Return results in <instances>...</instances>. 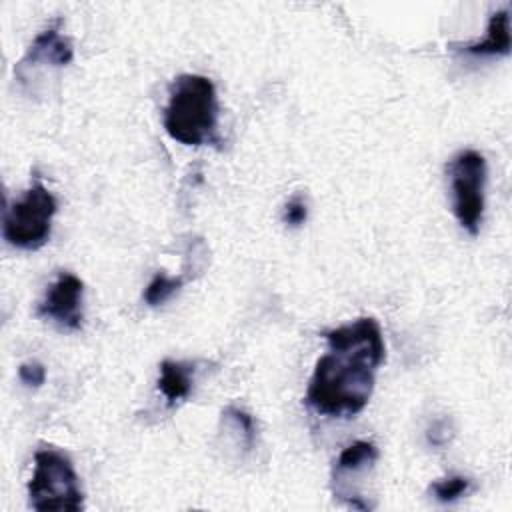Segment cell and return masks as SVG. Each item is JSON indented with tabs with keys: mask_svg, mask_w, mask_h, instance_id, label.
I'll use <instances>...</instances> for the list:
<instances>
[{
	"mask_svg": "<svg viewBox=\"0 0 512 512\" xmlns=\"http://www.w3.org/2000/svg\"><path fill=\"white\" fill-rule=\"evenodd\" d=\"M306 218H308V204H306L304 196H300V194L292 196V198L284 204V210H282V222H284L286 226L296 228V226L304 224V222H306Z\"/></svg>",
	"mask_w": 512,
	"mask_h": 512,
	"instance_id": "5bb4252c",
	"label": "cell"
},
{
	"mask_svg": "<svg viewBox=\"0 0 512 512\" xmlns=\"http://www.w3.org/2000/svg\"><path fill=\"white\" fill-rule=\"evenodd\" d=\"M82 296V280L72 272H60L48 288L44 300L38 304V316L54 322L62 330H80L84 320Z\"/></svg>",
	"mask_w": 512,
	"mask_h": 512,
	"instance_id": "8992f818",
	"label": "cell"
},
{
	"mask_svg": "<svg viewBox=\"0 0 512 512\" xmlns=\"http://www.w3.org/2000/svg\"><path fill=\"white\" fill-rule=\"evenodd\" d=\"M454 436V428L450 424L448 418H438L430 424V428L426 430V438H428V444L432 446H444L452 440Z\"/></svg>",
	"mask_w": 512,
	"mask_h": 512,
	"instance_id": "2e32d148",
	"label": "cell"
},
{
	"mask_svg": "<svg viewBox=\"0 0 512 512\" xmlns=\"http://www.w3.org/2000/svg\"><path fill=\"white\" fill-rule=\"evenodd\" d=\"M194 372L196 364L192 362H180V360H164L160 364V374H158V390L166 398V404L178 406L184 402L194 384Z\"/></svg>",
	"mask_w": 512,
	"mask_h": 512,
	"instance_id": "ba28073f",
	"label": "cell"
},
{
	"mask_svg": "<svg viewBox=\"0 0 512 512\" xmlns=\"http://www.w3.org/2000/svg\"><path fill=\"white\" fill-rule=\"evenodd\" d=\"M324 338L328 352L316 360L306 406L320 416L352 418L366 408L376 370L386 358L380 324L374 318H358L328 330Z\"/></svg>",
	"mask_w": 512,
	"mask_h": 512,
	"instance_id": "6da1fadb",
	"label": "cell"
},
{
	"mask_svg": "<svg viewBox=\"0 0 512 512\" xmlns=\"http://www.w3.org/2000/svg\"><path fill=\"white\" fill-rule=\"evenodd\" d=\"M378 460V448L368 442V440H358L348 444L338 460L334 462V482H340L344 478H352V476H362L368 470H372V466Z\"/></svg>",
	"mask_w": 512,
	"mask_h": 512,
	"instance_id": "30bf717a",
	"label": "cell"
},
{
	"mask_svg": "<svg viewBox=\"0 0 512 512\" xmlns=\"http://www.w3.org/2000/svg\"><path fill=\"white\" fill-rule=\"evenodd\" d=\"M58 26H60V20H56L52 26H48L34 38V42L28 46L22 60L16 64L14 74H22L28 68L34 70L40 64L60 68V66H66L72 62V58H74L72 42L68 36H64L60 32Z\"/></svg>",
	"mask_w": 512,
	"mask_h": 512,
	"instance_id": "52a82bcc",
	"label": "cell"
},
{
	"mask_svg": "<svg viewBox=\"0 0 512 512\" xmlns=\"http://www.w3.org/2000/svg\"><path fill=\"white\" fill-rule=\"evenodd\" d=\"M222 416H224V422H228L240 434L244 448L252 450L254 440H256V422H254V418L238 406H226Z\"/></svg>",
	"mask_w": 512,
	"mask_h": 512,
	"instance_id": "4fadbf2b",
	"label": "cell"
},
{
	"mask_svg": "<svg viewBox=\"0 0 512 512\" xmlns=\"http://www.w3.org/2000/svg\"><path fill=\"white\" fill-rule=\"evenodd\" d=\"M28 500L38 512H78L84 508V492L78 474L64 452L44 448L34 454Z\"/></svg>",
	"mask_w": 512,
	"mask_h": 512,
	"instance_id": "3957f363",
	"label": "cell"
},
{
	"mask_svg": "<svg viewBox=\"0 0 512 512\" xmlns=\"http://www.w3.org/2000/svg\"><path fill=\"white\" fill-rule=\"evenodd\" d=\"M182 286V278L180 276H168L158 272L146 286L142 298L148 306H160L164 304L172 294H176Z\"/></svg>",
	"mask_w": 512,
	"mask_h": 512,
	"instance_id": "7c38bea8",
	"label": "cell"
},
{
	"mask_svg": "<svg viewBox=\"0 0 512 512\" xmlns=\"http://www.w3.org/2000/svg\"><path fill=\"white\" fill-rule=\"evenodd\" d=\"M446 170L452 192V212L458 224L468 234L476 236L484 216L486 160L478 150L466 148L452 156Z\"/></svg>",
	"mask_w": 512,
	"mask_h": 512,
	"instance_id": "5b68a950",
	"label": "cell"
},
{
	"mask_svg": "<svg viewBox=\"0 0 512 512\" xmlns=\"http://www.w3.org/2000/svg\"><path fill=\"white\" fill-rule=\"evenodd\" d=\"M58 210L54 194L36 178L34 184L14 200L2 222L4 240L20 250H38L50 240L52 218Z\"/></svg>",
	"mask_w": 512,
	"mask_h": 512,
	"instance_id": "277c9868",
	"label": "cell"
},
{
	"mask_svg": "<svg viewBox=\"0 0 512 512\" xmlns=\"http://www.w3.org/2000/svg\"><path fill=\"white\" fill-rule=\"evenodd\" d=\"M18 378L22 380V384H26L30 388H40L46 380V368L36 360L22 362L18 368Z\"/></svg>",
	"mask_w": 512,
	"mask_h": 512,
	"instance_id": "9a60e30c",
	"label": "cell"
},
{
	"mask_svg": "<svg viewBox=\"0 0 512 512\" xmlns=\"http://www.w3.org/2000/svg\"><path fill=\"white\" fill-rule=\"evenodd\" d=\"M164 128L172 140L184 146L220 144L218 96L210 78L182 74L170 84Z\"/></svg>",
	"mask_w": 512,
	"mask_h": 512,
	"instance_id": "7a4b0ae2",
	"label": "cell"
},
{
	"mask_svg": "<svg viewBox=\"0 0 512 512\" xmlns=\"http://www.w3.org/2000/svg\"><path fill=\"white\" fill-rule=\"evenodd\" d=\"M470 56H506L510 52V10L502 8L490 16L486 36L476 42L460 44Z\"/></svg>",
	"mask_w": 512,
	"mask_h": 512,
	"instance_id": "9c48e42d",
	"label": "cell"
},
{
	"mask_svg": "<svg viewBox=\"0 0 512 512\" xmlns=\"http://www.w3.org/2000/svg\"><path fill=\"white\" fill-rule=\"evenodd\" d=\"M472 490H474V482L460 474H454V476H448V478H442V480H436L430 484V494L442 504L456 502L462 496L470 494Z\"/></svg>",
	"mask_w": 512,
	"mask_h": 512,
	"instance_id": "8fae6325",
	"label": "cell"
}]
</instances>
